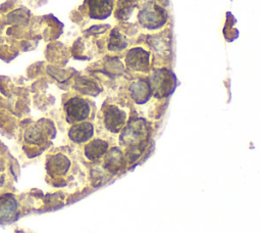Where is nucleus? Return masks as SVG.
<instances>
[{"label":"nucleus","mask_w":261,"mask_h":233,"mask_svg":"<svg viewBox=\"0 0 261 233\" xmlns=\"http://www.w3.org/2000/svg\"><path fill=\"white\" fill-rule=\"evenodd\" d=\"M139 19L141 24L149 29H157L165 21L164 10L154 3H149L139 13Z\"/></svg>","instance_id":"nucleus-1"},{"label":"nucleus","mask_w":261,"mask_h":233,"mask_svg":"<svg viewBox=\"0 0 261 233\" xmlns=\"http://www.w3.org/2000/svg\"><path fill=\"white\" fill-rule=\"evenodd\" d=\"M65 111L69 122H82L89 115L90 106L85 99L74 97L65 104Z\"/></svg>","instance_id":"nucleus-2"},{"label":"nucleus","mask_w":261,"mask_h":233,"mask_svg":"<svg viewBox=\"0 0 261 233\" xmlns=\"http://www.w3.org/2000/svg\"><path fill=\"white\" fill-rule=\"evenodd\" d=\"M90 15L94 18L107 17L113 8V0H86Z\"/></svg>","instance_id":"nucleus-3"},{"label":"nucleus","mask_w":261,"mask_h":233,"mask_svg":"<svg viewBox=\"0 0 261 233\" xmlns=\"http://www.w3.org/2000/svg\"><path fill=\"white\" fill-rule=\"evenodd\" d=\"M125 114L116 106H110L105 111V125L112 132H118L123 126Z\"/></svg>","instance_id":"nucleus-4"},{"label":"nucleus","mask_w":261,"mask_h":233,"mask_svg":"<svg viewBox=\"0 0 261 233\" xmlns=\"http://www.w3.org/2000/svg\"><path fill=\"white\" fill-rule=\"evenodd\" d=\"M93 136V126L90 123H82L74 125L69 131V137L76 143L89 140Z\"/></svg>","instance_id":"nucleus-5"},{"label":"nucleus","mask_w":261,"mask_h":233,"mask_svg":"<svg viewBox=\"0 0 261 233\" xmlns=\"http://www.w3.org/2000/svg\"><path fill=\"white\" fill-rule=\"evenodd\" d=\"M148 52L144 51L143 49H133L129 51L127 55V62L129 65L137 69H143L144 67L148 66V61H149V56Z\"/></svg>","instance_id":"nucleus-6"},{"label":"nucleus","mask_w":261,"mask_h":233,"mask_svg":"<svg viewBox=\"0 0 261 233\" xmlns=\"http://www.w3.org/2000/svg\"><path fill=\"white\" fill-rule=\"evenodd\" d=\"M107 143L102 140H94L86 146L85 153L89 159H96L103 155L107 150Z\"/></svg>","instance_id":"nucleus-7"},{"label":"nucleus","mask_w":261,"mask_h":233,"mask_svg":"<svg viewBox=\"0 0 261 233\" xmlns=\"http://www.w3.org/2000/svg\"><path fill=\"white\" fill-rule=\"evenodd\" d=\"M69 166H70L69 160L65 156L59 154L52 158V160L48 166V170L50 171V173L54 175H63L67 172V170L69 169Z\"/></svg>","instance_id":"nucleus-8"}]
</instances>
